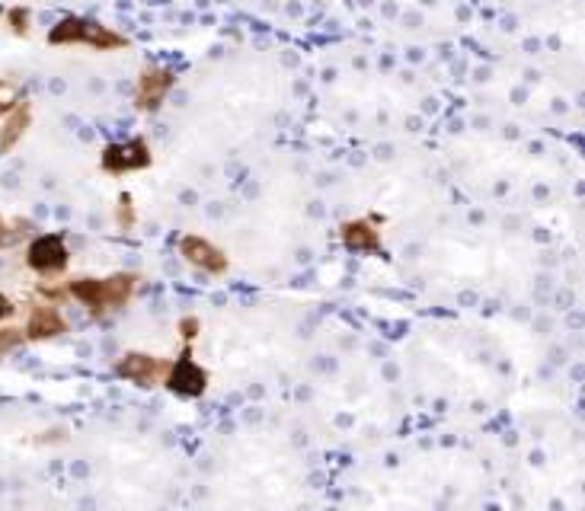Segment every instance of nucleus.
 I'll return each instance as SVG.
<instances>
[{
    "mask_svg": "<svg viewBox=\"0 0 585 511\" xmlns=\"http://www.w3.org/2000/svg\"><path fill=\"white\" fill-rule=\"evenodd\" d=\"M52 42L64 45V42H90L93 48H119L122 36L109 32L106 26H96L87 20H64L52 29Z\"/></svg>",
    "mask_w": 585,
    "mask_h": 511,
    "instance_id": "f03ea898",
    "label": "nucleus"
},
{
    "mask_svg": "<svg viewBox=\"0 0 585 511\" xmlns=\"http://www.w3.org/2000/svg\"><path fill=\"white\" fill-rule=\"evenodd\" d=\"M151 163L148 144L144 141H128V144H112L103 154V167L109 173H125V170H141Z\"/></svg>",
    "mask_w": 585,
    "mask_h": 511,
    "instance_id": "39448f33",
    "label": "nucleus"
},
{
    "mask_svg": "<svg viewBox=\"0 0 585 511\" xmlns=\"http://www.w3.org/2000/svg\"><path fill=\"white\" fill-rule=\"evenodd\" d=\"M29 266L42 272V275H52V272H61L68 266V246L58 234H45L39 237L36 243L29 246Z\"/></svg>",
    "mask_w": 585,
    "mask_h": 511,
    "instance_id": "7ed1b4c3",
    "label": "nucleus"
},
{
    "mask_svg": "<svg viewBox=\"0 0 585 511\" xmlns=\"http://www.w3.org/2000/svg\"><path fill=\"white\" fill-rule=\"evenodd\" d=\"M119 374L128 377V381H135L138 387H151L160 374H167V365H160V361H154L148 355L132 352V355H125L119 361Z\"/></svg>",
    "mask_w": 585,
    "mask_h": 511,
    "instance_id": "0eeeda50",
    "label": "nucleus"
},
{
    "mask_svg": "<svg viewBox=\"0 0 585 511\" xmlns=\"http://www.w3.org/2000/svg\"><path fill=\"white\" fill-rule=\"evenodd\" d=\"M119 221L128 227V224H132V208H128V199H122V211H119Z\"/></svg>",
    "mask_w": 585,
    "mask_h": 511,
    "instance_id": "4468645a",
    "label": "nucleus"
},
{
    "mask_svg": "<svg viewBox=\"0 0 585 511\" xmlns=\"http://www.w3.org/2000/svg\"><path fill=\"white\" fill-rule=\"evenodd\" d=\"M16 106H20V90H16L10 80H0V115L13 112Z\"/></svg>",
    "mask_w": 585,
    "mask_h": 511,
    "instance_id": "f8f14e48",
    "label": "nucleus"
},
{
    "mask_svg": "<svg viewBox=\"0 0 585 511\" xmlns=\"http://www.w3.org/2000/svg\"><path fill=\"white\" fill-rule=\"evenodd\" d=\"M13 23H16V26H13L16 32H26V13L16 10V13H13Z\"/></svg>",
    "mask_w": 585,
    "mask_h": 511,
    "instance_id": "2eb2a0df",
    "label": "nucleus"
},
{
    "mask_svg": "<svg viewBox=\"0 0 585 511\" xmlns=\"http://www.w3.org/2000/svg\"><path fill=\"white\" fill-rule=\"evenodd\" d=\"M132 291H135V275H112V278H103V282L100 278H80V282H71V298H77L93 313L125 307V301L132 298Z\"/></svg>",
    "mask_w": 585,
    "mask_h": 511,
    "instance_id": "f257e3e1",
    "label": "nucleus"
},
{
    "mask_svg": "<svg viewBox=\"0 0 585 511\" xmlns=\"http://www.w3.org/2000/svg\"><path fill=\"white\" fill-rule=\"evenodd\" d=\"M180 253L192 262L195 269H202L208 275H221L227 269V256L218 250V246H211L202 237H183L180 240Z\"/></svg>",
    "mask_w": 585,
    "mask_h": 511,
    "instance_id": "20e7f679",
    "label": "nucleus"
},
{
    "mask_svg": "<svg viewBox=\"0 0 585 511\" xmlns=\"http://www.w3.org/2000/svg\"><path fill=\"white\" fill-rule=\"evenodd\" d=\"M170 390L180 393V397H199V393L205 390V371L195 365L189 355H183L170 368Z\"/></svg>",
    "mask_w": 585,
    "mask_h": 511,
    "instance_id": "423d86ee",
    "label": "nucleus"
},
{
    "mask_svg": "<svg viewBox=\"0 0 585 511\" xmlns=\"http://www.w3.org/2000/svg\"><path fill=\"white\" fill-rule=\"evenodd\" d=\"M0 349H4V345H0Z\"/></svg>",
    "mask_w": 585,
    "mask_h": 511,
    "instance_id": "dca6fc26",
    "label": "nucleus"
},
{
    "mask_svg": "<svg viewBox=\"0 0 585 511\" xmlns=\"http://www.w3.org/2000/svg\"><path fill=\"white\" fill-rule=\"evenodd\" d=\"M180 329H183V339H195V333H199V320H195V317H186Z\"/></svg>",
    "mask_w": 585,
    "mask_h": 511,
    "instance_id": "ddd939ff",
    "label": "nucleus"
},
{
    "mask_svg": "<svg viewBox=\"0 0 585 511\" xmlns=\"http://www.w3.org/2000/svg\"><path fill=\"white\" fill-rule=\"evenodd\" d=\"M26 125H29V109L26 106H16L13 115L7 119V125H4V131H0V154H7L10 147L23 138Z\"/></svg>",
    "mask_w": 585,
    "mask_h": 511,
    "instance_id": "9b49d317",
    "label": "nucleus"
},
{
    "mask_svg": "<svg viewBox=\"0 0 585 511\" xmlns=\"http://www.w3.org/2000/svg\"><path fill=\"white\" fill-rule=\"evenodd\" d=\"M29 339H45V336H58L64 333V320L58 317L55 307H36L29 317V326H26Z\"/></svg>",
    "mask_w": 585,
    "mask_h": 511,
    "instance_id": "9d476101",
    "label": "nucleus"
},
{
    "mask_svg": "<svg viewBox=\"0 0 585 511\" xmlns=\"http://www.w3.org/2000/svg\"><path fill=\"white\" fill-rule=\"evenodd\" d=\"M343 243L349 246V250L355 253H375L378 246H381V237H378V230L365 224V221H349L343 227Z\"/></svg>",
    "mask_w": 585,
    "mask_h": 511,
    "instance_id": "1a4fd4ad",
    "label": "nucleus"
},
{
    "mask_svg": "<svg viewBox=\"0 0 585 511\" xmlns=\"http://www.w3.org/2000/svg\"><path fill=\"white\" fill-rule=\"evenodd\" d=\"M170 87H173V74L170 71H144L141 84H138V106L141 109H154L167 96Z\"/></svg>",
    "mask_w": 585,
    "mask_h": 511,
    "instance_id": "6e6552de",
    "label": "nucleus"
}]
</instances>
